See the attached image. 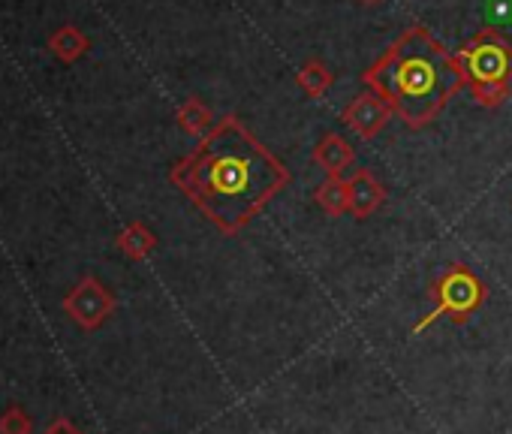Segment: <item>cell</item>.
Listing matches in <instances>:
<instances>
[{
    "label": "cell",
    "instance_id": "1",
    "mask_svg": "<svg viewBox=\"0 0 512 434\" xmlns=\"http://www.w3.org/2000/svg\"><path fill=\"white\" fill-rule=\"evenodd\" d=\"M169 178L220 233L235 236L287 187L290 169L235 115H226Z\"/></svg>",
    "mask_w": 512,
    "mask_h": 434
},
{
    "label": "cell",
    "instance_id": "5",
    "mask_svg": "<svg viewBox=\"0 0 512 434\" xmlns=\"http://www.w3.org/2000/svg\"><path fill=\"white\" fill-rule=\"evenodd\" d=\"M392 115H395V112H392V106H389L383 97H377L374 91H365V94L353 97V100L344 106L341 121H344V127L353 130L356 136L374 139V136L389 124Z\"/></svg>",
    "mask_w": 512,
    "mask_h": 434
},
{
    "label": "cell",
    "instance_id": "4",
    "mask_svg": "<svg viewBox=\"0 0 512 434\" xmlns=\"http://www.w3.org/2000/svg\"><path fill=\"white\" fill-rule=\"evenodd\" d=\"M488 290L485 284L467 269V266H449L431 287V299H434V308L413 326V332H425L434 320L440 317H452L455 326H461L482 302H485Z\"/></svg>",
    "mask_w": 512,
    "mask_h": 434
},
{
    "label": "cell",
    "instance_id": "6",
    "mask_svg": "<svg viewBox=\"0 0 512 434\" xmlns=\"http://www.w3.org/2000/svg\"><path fill=\"white\" fill-rule=\"evenodd\" d=\"M347 181H350V214L356 221H365V217L380 211V205L386 202V187L371 169H356Z\"/></svg>",
    "mask_w": 512,
    "mask_h": 434
},
{
    "label": "cell",
    "instance_id": "10",
    "mask_svg": "<svg viewBox=\"0 0 512 434\" xmlns=\"http://www.w3.org/2000/svg\"><path fill=\"white\" fill-rule=\"evenodd\" d=\"M296 82H299V88H302L311 100H320V97H326V94L332 91L335 73H332L320 58H308V61L299 67Z\"/></svg>",
    "mask_w": 512,
    "mask_h": 434
},
{
    "label": "cell",
    "instance_id": "12",
    "mask_svg": "<svg viewBox=\"0 0 512 434\" xmlns=\"http://www.w3.org/2000/svg\"><path fill=\"white\" fill-rule=\"evenodd\" d=\"M118 245H121V251H124L127 257H133V260H142V257H148V254L154 251L157 239H154V233H151L145 224H130V227L121 233Z\"/></svg>",
    "mask_w": 512,
    "mask_h": 434
},
{
    "label": "cell",
    "instance_id": "8",
    "mask_svg": "<svg viewBox=\"0 0 512 434\" xmlns=\"http://www.w3.org/2000/svg\"><path fill=\"white\" fill-rule=\"evenodd\" d=\"M49 49H52V55H55L58 61H64V64H76V61L91 49V40H88L76 25H64V28L52 31V37H49Z\"/></svg>",
    "mask_w": 512,
    "mask_h": 434
},
{
    "label": "cell",
    "instance_id": "13",
    "mask_svg": "<svg viewBox=\"0 0 512 434\" xmlns=\"http://www.w3.org/2000/svg\"><path fill=\"white\" fill-rule=\"evenodd\" d=\"M362 7H377V4H383V0H359Z\"/></svg>",
    "mask_w": 512,
    "mask_h": 434
},
{
    "label": "cell",
    "instance_id": "7",
    "mask_svg": "<svg viewBox=\"0 0 512 434\" xmlns=\"http://www.w3.org/2000/svg\"><path fill=\"white\" fill-rule=\"evenodd\" d=\"M311 157L326 175H335V178H344V172H350L356 163V151L341 133H323L320 142L314 145Z\"/></svg>",
    "mask_w": 512,
    "mask_h": 434
},
{
    "label": "cell",
    "instance_id": "9",
    "mask_svg": "<svg viewBox=\"0 0 512 434\" xmlns=\"http://www.w3.org/2000/svg\"><path fill=\"white\" fill-rule=\"evenodd\" d=\"M314 202L329 214V217H341L350 211V181L347 178H335L329 175L323 184H317L314 190Z\"/></svg>",
    "mask_w": 512,
    "mask_h": 434
},
{
    "label": "cell",
    "instance_id": "2",
    "mask_svg": "<svg viewBox=\"0 0 512 434\" xmlns=\"http://www.w3.org/2000/svg\"><path fill=\"white\" fill-rule=\"evenodd\" d=\"M362 85L383 97L410 130L437 121L449 100L467 88L452 52L425 25H410L362 73Z\"/></svg>",
    "mask_w": 512,
    "mask_h": 434
},
{
    "label": "cell",
    "instance_id": "3",
    "mask_svg": "<svg viewBox=\"0 0 512 434\" xmlns=\"http://www.w3.org/2000/svg\"><path fill=\"white\" fill-rule=\"evenodd\" d=\"M464 73L473 100L485 109H497L512 91V46L497 28H482L461 49L452 52Z\"/></svg>",
    "mask_w": 512,
    "mask_h": 434
},
{
    "label": "cell",
    "instance_id": "11",
    "mask_svg": "<svg viewBox=\"0 0 512 434\" xmlns=\"http://www.w3.org/2000/svg\"><path fill=\"white\" fill-rule=\"evenodd\" d=\"M214 124L217 121H214L208 103H202L199 97H190V100L181 103V109H178V127L184 133H190V136H208L214 130Z\"/></svg>",
    "mask_w": 512,
    "mask_h": 434
}]
</instances>
